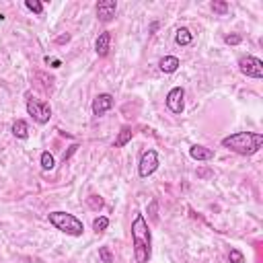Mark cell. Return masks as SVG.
Returning <instances> with one entry per match:
<instances>
[{"mask_svg":"<svg viewBox=\"0 0 263 263\" xmlns=\"http://www.w3.org/2000/svg\"><path fill=\"white\" fill-rule=\"evenodd\" d=\"M12 134H14L18 140H25V138L29 136V125H27L23 119H16V121L12 123Z\"/></svg>","mask_w":263,"mask_h":263,"instance_id":"15","label":"cell"},{"mask_svg":"<svg viewBox=\"0 0 263 263\" xmlns=\"http://www.w3.org/2000/svg\"><path fill=\"white\" fill-rule=\"evenodd\" d=\"M224 41H226L228 45H238V43L242 41V37H240L238 33H232V35H226V37H224Z\"/></svg>","mask_w":263,"mask_h":263,"instance_id":"22","label":"cell"},{"mask_svg":"<svg viewBox=\"0 0 263 263\" xmlns=\"http://www.w3.org/2000/svg\"><path fill=\"white\" fill-rule=\"evenodd\" d=\"M132 136H134V132H132V127H121L119 129V134H117V138H115V148H123L129 140H132Z\"/></svg>","mask_w":263,"mask_h":263,"instance_id":"14","label":"cell"},{"mask_svg":"<svg viewBox=\"0 0 263 263\" xmlns=\"http://www.w3.org/2000/svg\"><path fill=\"white\" fill-rule=\"evenodd\" d=\"M212 10L218 12V14H226V12H228V2H224V0H214V2H212Z\"/></svg>","mask_w":263,"mask_h":263,"instance_id":"19","label":"cell"},{"mask_svg":"<svg viewBox=\"0 0 263 263\" xmlns=\"http://www.w3.org/2000/svg\"><path fill=\"white\" fill-rule=\"evenodd\" d=\"M191 41H193V35H191V31H189V29H185V27L177 29V33H175V43H177V45L185 47V45H189Z\"/></svg>","mask_w":263,"mask_h":263,"instance_id":"13","label":"cell"},{"mask_svg":"<svg viewBox=\"0 0 263 263\" xmlns=\"http://www.w3.org/2000/svg\"><path fill=\"white\" fill-rule=\"evenodd\" d=\"M189 156H191L193 160H212V158H214V150H212V148H205V146L195 144V146H191V148H189Z\"/></svg>","mask_w":263,"mask_h":263,"instance_id":"10","label":"cell"},{"mask_svg":"<svg viewBox=\"0 0 263 263\" xmlns=\"http://www.w3.org/2000/svg\"><path fill=\"white\" fill-rule=\"evenodd\" d=\"M109 43H111V33L109 31H103L99 37H97V41H95V51L103 58V55H107L109 53Z\"/></svg>","mask_w":263,"mask_h":263,"instance_id":"11","label":"cell"},{"mask_svg":"<svg viewBox=\"0 0 263 263\" xmlns=\"http://www.w3.org/2000/svg\"><path fill=\"white\" fill-rule=\"evenodd\" d=\"M107 226H109V218L107 216H99L92 222V230L95 232H103V230H107Z\"/></svg>","mask_w":263,"mask_h":263,"instance_id":"16","label":"cell"},{"mask_svg":"<svg viewBox=\"0 0 263 263\" xmlns=\"http://www.w3.org/2000/svg\"><path fill=\"white\" fill-rule=\"evenodd\" d=\"M183 97H185V90L181 86H175L168 90L166 95V107L173 111V113H181L183 111Z\"/></svg>","mask_w":263,"mask_h":263,"instance_id":"7","label":"cell"},{"mask_svg":"<svg viewBox=\"0 0 263 263\" xmlns=\"http://www.w3.org/2000/svg\"><path fill=\"white\" fill-rule=\"evenodd\" d=\"M27 113L37 121V123H47L49 121V117H51V107H49V103H45V101H39V99H33V97H29L27 99Z\"/></svg>","mask_w":263,"mask_h":263,"instance_id":"4","label":"cell"},{"mask_svg":"<svg viewBox=\"0 0 263 263\" xmlns=\"http://www.w3.org/2000/svg\"><path fill=\"white\" fill-rule=\"evenodd\" d=\"M238 70L247 76V78H255L261 80L263 78V62L255 55H245L238 60Z\"/></svg>","mask_w":263,"mask_h":263,"instance_id":"5","label":"cell"},{"mask_svg":"<svg viewBox=\"0 0 263 263\" xmlns=\"http://www.w3.org/2000/svg\"><path fill=\"white\" fill-rule=\"evenodd\" d=\"M113 97L109 95V92H101V95H97L95 97V101H92V113L99 117V115H103V113H107L109 109H113Z\"/></svg>","mask_w":263,"mask_h":263,"instance_id":"9","label":"cell"},{"mask_svg":"<svg viewBox=\"0 0 263 263\" xmlns=\"http://www.w3.org/2000/svg\"><path fill=\"white\" fill-rule=\"evenodd\" d=\"M179 66H181V62H179V58H175V55H164V58H160V62H158V68H160L164 74H173Z\"/></svg>","mask_w":263,"mask_h":263,"instance_id":"12","label":"cell"},{"mask_svg":"<svg viewBox=\"0 0 263 263\" xmlns=\"http://www.w3.org/2000/svg\"><path fill=\"white\" fill-rule=\"evenodd\" d=\"M228 261H230V263H245V255H242L238 249H230Z\"/></svg>","mask_w":263,"mask_h":263,"instance_id":"20","label":"cell"},{"mask_svg":"<svg viewBox=\"0 0 263 263\" xmlns=\"http://www.w3.org/2000/svg\"><path fill=\"white\" fill-rule=\"evenodd\" d=\"M88 205H90L92 210H101V208H103V199L97 197V195H90V197H88Z\"/></svg>","mask_w":263,"mask_h":263,"instance_id":"23","label":"cell"},{"mask_svg":"<svg viewBox=\"0 0 263 263\" xmlns=\"http://www.w3.org/2000/svg\"><path fill=\"white\" fill-rule=\"evenodd\" d=\"M47 218H49V224H51L53 228H58L60 232H66V234H70V236H80V234L84 232V224H82L74 214L55 210V212H49Z\"/></svg>","mask_w":263,"mask_h":263,"instance_id":"3","label":"cell"},{"mask_svg":"<svg viewBox=\"0 0 263 263\" xmlns=\"http://www.w3.org/2000/svg\"><path fill=\"white\" fill-rule=\"evenodd\" d=\"M115 10H117V2L115 0H101V2H97V16L103 23H109L115 16Z\"/></svg>","mask_w":263,"mask_h":263,"instance_id":"8","label":"cell"},{"mask_svg":"<svg viewBox=\"0 0 263 263\" xmlns=\"http://www.w3.org/2000/svg\"><path fill=\"white\" fill-rule=\"evenodd\" d=\"M53 164H55L53 156H51L49 152H43V154H41V166H43V171H51Z\"/></svg>","mask_w":263,"mask_h":263,"instance_id":"18","label":"cell"},{"mask_svg":"<svg viewBox=\"0 0 263 263\" xmlns=\"http://www.w3.org/2000/svg\"><path fill=\"white\" fill-rule=\"evenodd\" d=\"M45 62H47V64H51V68H60V66H62V62H60V60H49V58H45Z\"/></svg>","mask_w":263,"mask_h":263,"instance_id":"24","label":"cell"},{"mask_svg":"<svg viewBox=\"0 0 263 263\" xmlns=\"http://www.w3.org/2000/svg\"><path fill=\"white\" fill-rule=\"evenodd\" d=\"M156 168H158V154H156V150H144V152L140 154L138 175L146 179V177H150Z\"/></svg>","mask_w":263,"mask_h":263,"instance_id":"6","label":"cell"},{"mask_svg":"<svg viewBox=\"0 0 263 263\" xmlns=\"http://www.w3.org/2000/svg\"><path fill=\"white\" fill-rule=\"evenodd\" d=\"M222 146L240 154V156H251L263 146V134L259 132H236L230 134L222 140Z\"/></svg>","mask_w":263,"mask_h":263,"instance_id":"2","label":"cell"},{"mask_svg":"<svg viewBox=\"0 0 263 263\" xmlns=\"http://www.w3.org/2000/svg\"><path fill=\"white\" fill-rule=\"evenodd\" d=\"M132 242H134V257L138 263H148L152 253V238L148 230V222L144 214H136L132 220Z\"/></svg>","mask_w":263,"mask_h":263,"instance_id":"1","label":"cell"},{"mask_svg":"<svg viewBox=\"0 0 263 263\" xmlns=\"http://www.w3.org/2000/svg\"><path fill=\"white\" fill-rule=\"evenodd\" d=\"M150 218H156V201L150 203Z\"/></svg>","mask_w":263,"mask_h":263,"instance_id":"25","label":"cell"},{"mask_svg":"<svg viewBox=\"0 0 263 263\" xmlns=\"http://www.w3.org/2000/svg\"><path fill=\"white\" fill-rule=\"evenodd\" d=\"M99 257L103 263H113V255H111V249L109 247H101L99 249Z\"/></svg>","mask_w":263,"mask_h":263,"instance_id":"21","label":"cell"},{"mask_svg":"<svg viewBox=\"0 0 263 263\" xmlns=\"http://www.w3.org/2000/svg\"><path fill=\"white\" fill-rule=\"evenodd\" d=\"M70 39V35H62V37H58V43H66Z\"/></svg>","mask_w":263,"mask_h":263,"instance_id":"26","label":"cell"},{"mask_svg":"<svg viewBox=\"0 0 263 263\" xmlns=\"http://www.w3.org/2000/svg\"><path fill=\"white\" fill-rule=\"evenodd\" d=\"M25 6L35 14H43V4L39 0H25Z\"/></svg>","mask_w":263,"mask_h":263,"instance_id":"17","label":"cell"}]
</instances>
